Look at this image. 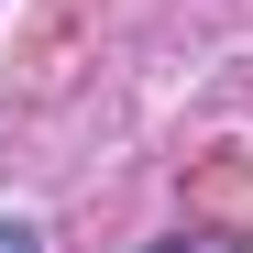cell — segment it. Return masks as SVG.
I'll use <instances>...</instances> for the list:
<instances>
[{"label": "cell", "instance_id": "obj_1", "mask_svg": "<svg viewBox=\"0 0 253 253\" xmlns=\"http://www.w3.org/2000/svg\"><path fill=\"white\" fill-rule=\"evenodd\" d=\"M143 253H242V242H220V231H187V242H143Z\"/></svg>", "mask_w": 253, "mask_h": 253}, {"label": "cell", "instance_id": "obj_2", "mask_svg": "<svg viewBox=\"0 0 253 253\" xmlns=\"http://www.w3.org/2000/svg\"><path fill=\"white\" fill-rule=\"evenodd\" d=\"M0 253H33V220H0Z\"/></svg>", "mask_w": 253, "mask_h": 253}]
</instances>
